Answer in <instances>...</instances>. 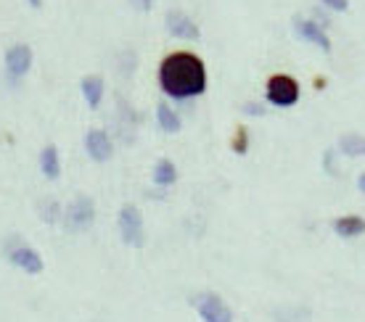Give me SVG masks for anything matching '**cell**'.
I'll return each mask as SVG.
<instances>
[{
  "label": "cell",
  "mask_w": 365,
  "mask_h": 322,
  "mask_svg": "<svg viewBox=\"0 0 365 322\" xmlns=\"http://www.w3.org/2000/svg\"><path fill=\"white\" fill-rule=\"evenodd\" d=\"M159 85L169 98L188 101L207 90V69L199 56L180 51L169 53L159 66Z\"/></svg>",
  "instance_id": "obj_1"
},
{
  "label": "cell",
  "mask_w": 365,
  "mask_h": 322,
  "mask_svg": "<svg viewBox=\"0 0 365 322\" xmlns=\"http://www.w3.org/2000/svg\"><path fill=\"white\" fill-rule=\"evenodd\" d=\"M96 222V204L88 195H77L72 204L64 209V227L69 233H85Z\"/></svg>",
  "instance_id": "obj_2"
},
{
  "label": "cell",
  "mask_w": 365,
  "mask_h": 322,
  "mask_svg": "<svg viewBox=\"0 0 365 322\" xmlns=\"http://www.w3.org/2000/svg\"><path fill=\"white\" fill-rule=\"evenodd\" d=\"M117 225H120V236L127 246H133V248L143 246V214H141L138 206H133V204L122 206Z\"/></svg>",
  "instance_id": "obj_3"
},
{
  "label": "cell",
  "mask_w": 365,
  "mask_h": 322,
  "mask_svg": "<svg viewBox=\"0 0 365 322\" xmlns=\"http://www.w3.org/2000/svg\"><path fill=\"white\" fill-rule=\"evenodd\" d=\"M267 101L278 108H288L299 101V82L288 75H273L267 79Z\"/></svg>",
  "instance_id": "obj_4"
},
{
  "label": "cell",
  "mask_w": 365,
  "mask_h": 322,
  "mask_svg": "<svg viewBox=\"0 0 365 322\" xmlns=\"http://www.w3.org/2000/svg\"><path fill=\"white\" fill-rule=\"evenodd\" d=\"M193 304H196V311L204 322H233V309L217 293H201Z\"/></svg>",
  "instance_id": "obj_5"
},
{
  "label": "cell",
  "mask_w": 365,
  "mask_h": 322,
  "mask_svg": "<svg viewBox=\"0 0 365 322\" xmlns=\"http://www.w3.org/2000/svg\"><path fill=\"white\" fill-rule=\"evenodd\" d=\"M6 257H8V262H11L13 267H19L22 272H27V275H40L45 269L43 257H40L32 246H24V243H13V246L6 251Z\"/></svg>",
  "instance_id": "obj_6"
},
{
  "label": "cell",
  "mask_w": 365,
  "mask_h": 322,
  "mask_svg": "<svg viewBox=\"0 0 365 322\" xmlns=\"http://www.w3.org/2000/svg\"><path fill=\"white\" fill-rule=\"evenodd\" d=\"M294 32H297L299 40H305V43H312L315 48H321L323 53H331V37L326 34L323 27L312 22V19H305V16H294Z\"/></svg>",
  "instance_id": "obj_7"
},
{
  "label": "cell",
  "mask_w": 365,
  "mask_h": 322,
  "mask_svg": "<svg viewBox=\"0 0 365 322\" xmlns=\"http://www.w3.org/2000/svg\"><path fill=\"white\" fill-rule=\"evenodd\" d=\"M32 48L30 45H11L8 51H6V72H8V77H13V79H22L27 72H30V66H32Z\"/></svg>",
  "instance_id": "obj_8"
},
{
  "label": "cell",
  "mask_w": 365,
  "mask_h": 322,
  "mask_svg": "<svg viewBox=\"0 0 365 322\" xmlns=\"http://www.w3.org/2000/svg\"><path fill=\"white\" fill-rule=\"evenodd\" d=\"M167 32L180 40H199V27L183 11H169L167 13Z\"/></svg>",
  "instance_id": "obj_9"
},
{
  "label": "cell",
  "mask_w": 365,
  "mask_h": 322,
  "mask_svg": "<svg viewBox=\"0 0 365 322\" xmlns=\"http://www.w3.org/2000/svg\"><path fill=\"white\" fill-rule=\"evenodd\" d=\"M85 150L93 161H109L114 153V143L103 129H88L85 135Z\"/></svg>",
  "instance_id": "obj_10"
},
{
  "label": "cell",
  "mask_w": 365,
  "mask_h": 322,
  "mask_svg": "<svg viewBox=\"0 0 365 322\" xmlns=\"http://www.w3.org/2000/svg\"><path fill=\"white\" fill-rule=\"evenodd\" d=\"M103 90H106V82L101 75H88L82 77V96H85V103L90 108H98L101 101H103Z\"/></svg>",
  "instance_id": "obj_11"
},
{
  "label": "cell",
  "mask_w": 365,
  "mask_h": 322,
  "mask_svg": "<svg viewBox=\"0 0 365 322\" xmlns=\"http://www.w3.org/2000/svg\"><path fill=\"white\" fill-rule=\"evenodd\" d=\"M40 172L45 180H58L61 177V156L56 146H45L40 150Z\"/></svg>",
  "instance_id": "obj_12"
},
{
  "label": "cell",
  "mask_w": 365,
  "mask_h": 322,
  "mask_svg": "<svg viewBox=\"0 0 365 322\" xmlns=\"http://www.w3.org/2000/svg\"><path fill=\"white\" fill-rule=\"evenodd\" d=\"M333 233L342 238H357L365 233V219L357 214H344L339 219H333Z\"/></svg>",
  "instance_id": "obj_13"
},
{
  "label": "cell",
  "mask_w": 365,
  "mask_h": 322,
  "mask_svg": "<svg viewBox=\"0 0 365 322\" xmlns=\"http://www.w3.org/2000/svg\"><path fill=\"white\" fill-rule=\"evenodd\" d=\"M156 124H159V129L175 135V132H180V127H183V119H180V114H177L169 103H159V106H156Z\"/></svg>",
  "instance_id": "obj_14"
},
{
  "label": "cell",
  "mask_w": 365,
  "mask_h": 322,
  "mask_svg": "<svg viewBox=\"0 0 365 322\" xmlns=\"http://www.w3.org/2000/svg\"><path fill=\"white\" fill-rule=\"evenodd\" d=\"M339 153L344 156H365V135H357V132H347L339 138Z\"/></svg>",
  "instance_id": "obj_15"
},
{
  "label": "cell",
  "mask_w": 365,
  "mask_h": 322,
  "mask_svg": "<svg viewBox=\"0 0 365 322\" xmlns=\"http://www.w3.org/2000/svg\"><path fill=\"white\" fill-rule=\"evenodd\" d=\"M177 180V167L172 164L169 159H159L154 167V183L159 188H169V185H175Z\"/></svg>",
  "instance_id": "obj_16"
},
{
  "label": "cell",
  "mask_w": 365,
  "mask_h": 322,
  "mask_svg": "<svg viewBox=\"0 0 365 322\" xmlns=\"http://www.w3.org/2000/svg\"><path fill=\"white\" fill-rule=\"evenodd\" d=\"M276 322H310L307 307H281L276 309Z\"/></svg>",
  "instance_id": "obj_17"
},
{
  "label": "cell",
  "mask_w": 365,
  "mask_h": 322,
  "mask_svg": "<svg viewBox=\"0 0 365 322\" xmlns=\"http://www.w3.org/2000/svg\"><path fill=\"white\" fill-rule=\"evenodd\" d=\"M61 217H64V212H61V204H58V201H53V198L40 201V219H43L45 225H53Z\"/></svg>",
  "instance_id": "obj_18"
},
{
  "label": "cell",
  "mask_w": 365,
  "mask_h": 322,
  "mask_svg": "<svg viewBox=\"0 0 365 322\" xmlns=\"http://www.w3.org/2000/svg\"><path fill=\"white\" fill-rule=\"evenodd\" d=\"M246 148H249V132H246V127H238L236 135H233V150L236 153H246Z\"/></svg>",
  "instance_id": "obj_19"
},
{
  "label": "cell",
  "mask_w": 365,
  "mask_h": 322,
  "mask_svg": "<svg viewBox=\"0 0 365 322\" xmlns=\"http://www.w3.org/2000/svg\"><path fill=\"white\" fill-rule=\"evenodd\" d=\"M241 111L246 114V117H265L267 114L265 103H257V101H246V103L241 106Z\"/></svg>",
  "instance_id": "obj_20"
},
{
  "label": "cell",
  "mask_w": 365,
  "mask_h": 322,
  "mask_svg": "<svg viewBox=\"0 0 365 322\" xmlns=\"http://www.w3.org/2000/svg\"><path fill=\"white\" fill-rule=\"evenodd\" d=\"M323 167H326V172L328 174H336V150L328 148L323 153Z\"/></svg>",
  "instance_id": "obj_21"
},
{
  "label": "cell",
  "mask_w": 365,
  "mask_h": 322,
  "mask_svg": "<svg viewBox=\"0 0 365 322\" xmlns=\"http://www.w3.org/2000/svg\"><path fill=\"white\" fill-rule=\"evenodd\" d=\"M321 3L331 11H347L350 8V0H321Z\"/></svg>",
  "instance_id": "obj_22"
},
{
  "label": "cell",
  "mask_w": 365,
  "mask_h": 322,
  "mask_svg": "<svg viewBox=\"0 0 365 322\" xmlns=\"http://www.w3.org/2000/svg\"><path fill=\"white\" fill-rule=\"evenodd\" d=\"M130 6H133L135 11H151V6H154V0H130Z\"/></svg>",
  "instance_id": "obj_23"
},
{
  "label": "cell",
  "mask_w": 365,
  "mask_h": 322,
  "mask_svg": "<svg viewBox=\"0 0 365 322\" xmlns=\"http://www.w3.org/2000/svg\"><path fill=\"white\" fill-rule=\"evenodd\" d=\"M312 22L318 24V27H323V30H326V27H328V16H326V13H323L321 8H315V11H312Z\"/></svg>",
  "instance_id": "obj_24"
},
{
  "label": "cell",
  "mask_w": 365,
  "mask_h": 322,
  "mask_svg": "<svg viewBox=\"0 0 365 322\" xmlns=\"http://www.w3.org/2000/svg\"><path fill=\"white\" fill-rule=\"evenodd\" d=\"M357 188H360V191L365 193V172L360 174V177H357Z\"/></svg>",
  "instance_id": "obj_25"
},
{
  "label": "cell",
  "mask_w": 365,
  "mask_h": 322,
  "mask_svg": "<svg viewBox=\"0 0 365 322\" xmlns=\"http://www.w3.org/2000/svg\"><path fill=\"white\" fill-rule=\"evenodd\" d=\"M27 3H30L32 8H43V0H27Z\"/></svg>",
  "instance_id": "obj_26"
}]
</instances>
